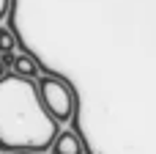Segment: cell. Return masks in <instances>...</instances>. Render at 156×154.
<instances>
[{
  "label": "cell",
  "mask_w": 156,
  "mask_h": 154,
  "mask_svg": "<svg viewBox=\"0 0 156 154\" xmlns=\"http://www.w3.org/2000/svg\"><path fill=\"white\" fill-rule=\"evenodd\" d=\"M36 88H38V99H41L44 110H47L58 124L74 118V107H77V102H74V88H71L63 77H58V74H41V77L36 80Z\"/></svg>",
  "instance_id": "2"
},
{
  "label": "cell",
  "mask_w": 156,
  "mask_h": 154,
  "mask_svg": "<svg viewBox=\"0 0 156 154\" xmlns=\"http://www.w3.org/2000/svg\"><path fill=\"white\" fill-rule=\"evenodd\" d=\"M11 154H38V152H11Z\"/></svg>",
  "instance_id": "8"
},
{
  "label": "cell",
  "mask_w": 156,
  "mask_h": 154,
  "mask_svg": "<svg viewBox=\"0 0 156 154\" xmlns=\"http://www.w3.org/2000/svg\"><path fill=\"white\" fill-rule=\"evenodd\" d=\"M5 74H8V72H5V66H3V61H0V80H3Z\"/></svg>",
  "instance_id": "7"
},
{
  "label": "cell",
  "mask_w": 156,
  "mask_h": 154,
  "mask_svg": "<svg viewBox=\"0 0 156 154\" xmlns=\"http://www.w3.org/2000/svg\"><path fill=\"white\" fill-rule=\"evenodd\" d=\"M49 149H52V154H82V141L77 138L74 130H66V132L55 135Z\"/></svg>",
  "instance_id": "3"
},
{
  "label": "cell",
  "mask_w": 156,
  "mask_h": 154,
  "mask_svg": "<svg viewBox=\"0 0 156 154\" xmlns=\"http://www.w3.org/2000/svg\"><path fill=\"white\" fill-rule=\"evenodd\" d=\"M60 132V124L44 110L36 80L5 74L0 80V149L47 152Z\"/></svg>",
  "instance_id": "1"
},
{
  "label": "cell",
  "mask_w": 156,
  "mask_h": 154,
  "mask_svg": "<svg viewBox=\"0 0 156 154\" xmlns=\"http://www.w3.org/2000/svg\"><path fill=\"white\" fill-rule=\"evenodd\" d=\"M16 47V36L11 33V28H0V55H11Z\"/></svg>",
  "instance_id": "5"
},
{
  "label": "cell",
  "mask_w": 156,
  "mask_h": 154,
  "mask_svg": "<svg viewBox=\"0 0 156 154\" xmlns=\"http://www.w3.org/2000/svg\"><path fill=\"white\" fill-rule=\"evenodd\" d=\"M5 8H8V0H0V19L5 17Z\"/></svg>",
  "instance_id": "6"
},
{
  "label": "cell",
  "mask_w": 156,
  "mask_h": 154,
  "mask_svg": "<svg viewBox=\"0 0 156 154\" xmlns=\"http://www.w3.org/2000/svg\"><path fill=\"white\" fill-rule=\"evenodd\" d=\"M11 72H14L16 77L36 80V74H38V63H36L30 55H14V61H11Z\"/></svg>",
  "instance_id": "4"
}]
</instances>
